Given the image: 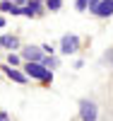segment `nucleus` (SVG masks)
Returning a JSON list of instances; mask_svg holds the SVG:
<instances>
[{
  "label": "nucleus",
  "mask_w": 113,
  "mask_h": 121,
  "mask_svg": "<svg viewBox=\"0 0 113 121\" xmlns=\"http://www.w3.org/2000/svg\"><path fill=\"white\" fill-rule=\"evenodd\" d=\"M79 116H82V121H96V104L89 102V99H82L79 102Z\"/></svg>",
  "instance_id": "1"
},
{
  "label": "nucleus",
  "mask_w": 113,
  "mask_h": 121,
  "mask_svg": "<svg viewBox=\"0 0 113 121\" xmlns=\"http://www.w3.org/2000/svg\"><path fill=\"white\" fill-rule=\"evenodd\" d=\"M87 5H89V0H77V10H87Z\"/></svg>",
  "instance_id": "13"
},
{
  "label": "nucleus",
  "mask_w": 113,
  "mask_h": 121,
  "mask_svg": "<svg viewBox=\"0 0 113 121\" xmlns=\"http://www.w3.org/2000/svg\"><path fill=\"white\" fill-rule=\"evenodd\" d=\"M0 10H3V12H12V15H19V12H22V7H17L12 0H5V3L0 5Z\"/></svg>",
  "instance_id": "6"
},
{
  "label": "nucleus",
  "mask_w": 113,
  "mask_h": 121,
  "mask_svg": "<svg viewBox=\"0 0 113 121\" xmlns=\"http://www.w3.org/2000/svg\"><path fill=\"white\" fill-rule=\"evenodd\" d=\"M12 3H17V0H12Z\"/></svg>",
  "instance_id": "16"
},
{
  "label": "nucleus",
  "mask_w": 113,
  "mask_h": 121,
  "mask_svg": "<svg viewBox=\"0 0 113 121\" xmlns=\"http://www.w3.org/2000/svg\"><path fill=\"white\" fill-rule=\"evenodd\" d=\"M39 3H36V0H31V3H27V7H22V15H29V17H31V15H36L39 12Z\"/></svg>",
  "instance_id": "7"
},
{
  "label": "nucleus",
  "mask_w": 113,
  "mask_h": 121,
  "mask_svg": "<svg viewBox=\"0 0 113 121\" xmlns=\"http://www.w3.org/2000/svg\"><path fill=\"white\" fill-rule=\"evenodd\" d=\"M104 60H106L108 65H113V48H108V51L104 53Z\"/></svg>",
  "instance_id": "10"
},
{
  "label": "nucleus",
  "mask_w": 113,
  "mask_h": 121,
  "mask_svg": "<svg viewBox=\"0 0 113 121\" xmlns=\"http://www.w3.org/2000/svg\"><path fill=\"white\" fill-rule=\"evenodd\" d=\"M3 24H5V19H3V17H0V27H3Z\"/></svg>",
  "instance_id": "15"
},
{
  "label": "nucleus",
  "mask_w": 113,
  "mask_h": 121,
  "mask_svg": "<svg viewBox=\"0 0 113 121\" xmlns=\"http://www.w3.org/2000/svg\"><path fill=\"white\" fill-rule=\"evenodd\" d=\"M0 46L15 48V46H17V39H15V36H3V39H0Z\"/></svg>",
  "instance_id": "8"
},
{
  "label": "nucleus",
  "mask_w": 113,
  "mask_h": 121,
  "mask_svg": "<svg viewBox=\"0 0 113 121\" xmlns=\"http://www.w3.org/2000/svg\"><path fill=\"white\" fill-rule=\"evenodd\" d=\"M27 75L29 78H39V80H51V73L43 68V63H29L27 65Z\"/></svg>",
  "instance_id": "3"
},
{
  "label": "nucleus",
  "mask_w": 113,
  "mask_h": 121,
  "mask_svg": "<svg viewBox=\"0 0 113 121\" xmlns=\"http://www.w3.org/2000/svg\"><path fill=\"white\" fill-rule=\"evenodd\" d=\"M48 7L51 10H60V0H48Z\"/></svg>",
  "instance_id": "12"
},
{
  "label": "nucleus",
  "mask_w": 113,
  "mask_h": 121,
  "mask_svg": "<svg viewBox=\"0 0 113 121\" xmlns=\"http://www.w3.org/2000/svg\"><path fill=\"white\" fill-rule=\"evenodd\" d=\"M91 12H94L96 17H108V15H113V0H99V3L91 7Z\"/></svg>",
  "instance_id": "4"
},
{
  "label": "nucleus",
  "mask_w": 113,
  "mask_h": 121,
  "mask_svg": "<svg viewBox=\"0 0 113 121\" xmlns=\"http://www.w3.org/2000/svg\"><path fill=\"white\" fill-rule=\"evenodd\" d=\"M77 48H79V39H77L75 34H65V36H63V41H60V51L70 56V53H75Z\"/></svg>",
  "instance_id": "2"
},
{
  "label": "nucleus",
  "mask_w": 113,
  "mask_h": 121,
  "mask_svg": "<svg viewBox=\"0 0 113 121\" xmlns=\"http://www.w3.org/2000/svg\"><path fill=\"white\" fill-rule=\"evenodd\" d=\"M0 121H10V119H7V114H5V112H0Z\"/></svg>",
  "instance_id": "14"
},
{
  "label": "nucleus",
  "mask_w": 113,
  "mask_h": 121,
  "mask_svg": "<svg viewBox=\"0 0 113 121\" xmlns=\"http://www.w3.org/2000/svg\"><path fill=\"white\" fill-rule=\"evenodd\" d=\"M5 73L12 78V80H17V82H24V75H22V73H17V70H12V68H5Z\"/></svg>",
  "instance_id": "9"
},
{
  "label": "nucleus",
  "mask_w": 113,
  "mask_h": 121,
  "mask_svg": "<svg viewBox=\"0 0 113 121\" xmlns=\"http://www.w3.org/2000/svg\"><path fill=\"white\" fill-rule=\"evenodd\" d=\"M24 58L29 60V63H39V60H43L41 48H36V46H27V48H24Z\"/></svg>",
  "instance_id": "5"
},
{
  "label": "nucleus",
  "mask_w": 113,
  "mask_h": 121,
  "mask_svg": "<svg viewBox=\"0 0 113 121\" xmlns=\"http://www.w3.org/2000/svg\"><path fill=\"white\" fill-rule=\"evenodd\" d=\"M41 63H43V65H51V68H53V65H58V60H55V58H43Z\"/></svg>",
  "instance_id": "11"
}]
</instances>
